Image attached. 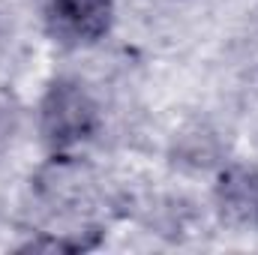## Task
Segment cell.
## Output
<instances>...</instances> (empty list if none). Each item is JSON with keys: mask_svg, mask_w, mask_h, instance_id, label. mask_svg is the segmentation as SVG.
Listing matches in <instances>:
<instances>
[{"mask_svg": "<svg viewBox=\"0 0 258 255\" xmlns=\"http://www.w3.org/2000/svg\"><path fill=\"white\" fill-rule=\"evenodd\" d=\"M96 123V105L75 81H57L48 90L42 102V132L54 147H69L90 138Z\"/></svg>", "mask_w": 258, "mask_h": 255, "instance_id": "6da1fadb", "label": "cell"}, {"mask_svg": "<svg viewBox=\"0 0 258 255\" xmlns=\"http://www.w3.org/2000/svg\"><path fill=\"white\" fill-rule=\"evenodd\" d=\"M48 30L60 42L87 45L108 33L111 27V0H51Z\"/></svg>", "mask_w": 258, "mask_h": 255, "instance_id": "7a4b0ae2", "label": "cell"}, {"mask_svg": "<svg viewBox=\"0 0 258 255\" xmlns=\"http://www.w3.org/2000/svg\"><path fill=\"white\" fill-rule=\"evenodd\" d=\"M222 213L237 225H258V171L234 168L219 183Z\"/></svg>", "mask_w": 258, "mask_h": 255, "instance_id": "3957f363", "label": "cell"}]
</instances>
